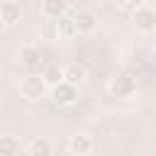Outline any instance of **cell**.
Instances as JSON below:
<instances>
[{
    "instance_id": "obj_1",
    "label": "cell",
    "mask_w": 156,
    "mask_h": 156,
    "mask_svg": "<svg viewBox=\"0 0 156 156\" xmlns=\"http://www.w3.org/2000/svg\"><path fill=\"white\" fill-rule=\"evenodd\" d=\"M78 100V85L68 83V80H61L58 85L51 88V102L58 105V107H68Z\"/></svg>"
},
{
    "instance_id": "obj_2",
    "label": "cell",
    "mask_w": 156,
    "mask_h": 156,
    "mask_svg": "<svg viewBox=\"0 0 156 156\" xmlns=\"http://www.w3.org/2000/svg\"><path fill=\"white\" fill-rule=\"evenodd\" d=\"M110 93L115 98H132L136 93V78L132 73H119L110 80Z\"/></svg>"
},
{
    "instance_id": "obj_3",
    "label": "cell",
    "mask_w": 156,
    "mask_h": 156,
    "mask_svg": "<svg viewBox=\"0 0 156 156\" xmlns=\"http://www.w3.org/2000/svg\"><path fill=\"white\" fill-rule=\"evenodd\" d=\"M20 93H22V98H27V100H39V98H44V93H46V83H44L41 76H27V78H22V83H20Z\"/></svg>"
},
{
    "instance_id": "obj_4",
    "label": "cell",
    "mask_w": 156,
    "mask_h": 156,
    "mask_svg": "<svg viewBox=\"0 0 156 156\" xmlns=\"http://www.w3.org/2000/svg\"><path fill=\"white\" fill-rule=\"evenodd\" d=\"M132 20H134V27H136V32H144V34H149V32H154V29H156V10H154V7H149V5H141V7H136Z\"/></svg>"
},
{
    "instance_id": "obj_5",
    "label": "cell",
    "mask_w": 156,
    "mask_h": 156,
    "mask_svg": "<svg viewBox=\"0 0 156 156\" xmlns=\"http://www.w3.org/2000/svg\"><path fill=\"white\" fill-rule=\"evenodd\" d=\"M68 151H71L73 156H85V154L93 151V139H90L88 134L78 132V134H73V136L68 139Z\"/></svg>"
},
{
    "instance_id": "obj_6",
    "label": "cell",
    "mask_w": 156,
    "mask_h": 156,
    "mask_svg": "<svg viewBox=\"0 0 156 156\" xmlns=\"http://www.w3.org/2000/svg\"><path fill=\"white\" fill-rule=\"evenodd\" d=\"M73 20H76L78 34H90V32L98 27V17H95V12H90V10H78V12L73 15Z\"/></svg>"
},
{
    "instance_id": "obj_7",
    "label": "cell",
    "mask_w": 156,
    "mask_h": 156,
    "mask_svg": "<svg viewBox=\"0 0 156 156\" xmlns=\"http://www.w3.org/2000/svg\"><path fill=\"white\" fill-rule=\"evenodd\" d=\"M0 17L5 20L7 27H15V24H20V20H22V7H20L17 2H12V0H5V2L0 5Z\"/></svg>"
},
{
    "instance_id": "obj_8",
    "label": "cell",
    "mask_w": 156,
    "mask_h": 156,
    "mask_svg": "<svg viewBox=\"0 0 156 156\" xmlns=\"http://www.w3.org/2000/svg\"><path fill=\"white\" fill-rule=\"evenodd\" d=\"M68 12V2L66 0H41V15L49 20H58Z\"/></svg>"
},
{
    "instance_id": "obj_9",
    "label": "cell",
    "mask_w": 156,
    "mask_h": 156,
    "mask_svg": "<svg viewBox=\"0 0 156 156\" xmlns=\"http://www.w3.org/2000/svg\"><path fill=\"white\" fill-rule=\"evenodd\" d=\"M20 63L24 66V68H39V63H41V51L37 49V46H32V44H27V46H22V51H20Z\"/></svg>"
},
{
    "instance_id": "obj_10",
    "label": "cell",
    "mask_w": 156,
    "mask_h": 156,
    "mask_svg": "<svg viewBox=\"0 0 156 156\" xmlns=\"http://www.w3.org/2000/svg\"><path fill=\"white\" fill-rule=\"evenodd\" d=\"M51 154H54V146H51V141L44 139V136L32 139L29 146H27V156H51Z\"/></svg>"
},
{
    "instance_id": "obj_11",
    "label": "cell",
    "mask_w": 156,
    "mask_h": 156,
    "mask_svg": "<svg viewBox=\"0 0 156 156\" xmlns=\"http://www.w3.org/2000/svg\"><path fill=\"white\" fill-rule=\"evenodd\" d=\"M63 80H68V83H73V85H80V83L85 80V66L71 61V63L63 68Z\"/></svg>"
},
{
    "instance_id": "obj_12",
    "label": "cell",
    "mask_w": 156,
    "mask_h": 156,
    "mask_svg": "<svg viewBox=\"0 0 156 156\" xmlns=\"http://www.w3.org/2000/svg\"><path fill=\"white\" fill-rule=\"evenodd\" d=\"M56 24H58V37H61V39H71V37L78 34V29H76V20H73V15H68V12H66L63 17H58Z\"/></svg>"
},
{
    "instance_id": "obj_13",
    "label": "cell",
    "mask_w": 156,
    "mask_h": 156,
    "mask_svg": "<svg viewBox=\"0 0 156 156\" xmlns=\"http://www.w3.org/2000/svg\"><path fill=\"white\" fill-rule=\"evenodd\" d=\"M20 154V139L12 134L0 136V156H17Z\"/></svg>"
},
{
    "instance_id": "obj_14",
    "label": "cell",
    "mask_w": 156,
    "mask_h": 156,
    "mask_svg": "<svg viewBox=\"0 0 156 156\" xmlns=\"http://www.w3.org/2000/svg\"><path fill=\"white\" fill-rule=\"evenodd\" d=\"M41 78H44L46 88H54V85H58V83L63 80V68H58L56 63H51V66H46V68L41 71Z\"/></svg>"
},
{
    "instance_id": "obj_15",
    "label": "cell",
    "mask_w": 156,
    "mask_h": 156,
    "mask_svg": "<svg viewBox=\"0 0 156 156\" xmlns=\"http://www.w3.org/2000/svg\"><path fill=\"white\" fill-rule=\"evenodd\" d=\"M39 34H41L44 39H61V37H58V24H56V20H46V22H41Z\"/></svg>"
},
{
    "instance_id": "obj_16",
    "label": "cell",
    "mask_w": 156,
    "mask_h": 156,
    "mask_svg": "<svg viewBox=\"0 0 156 156\" xmlns=\"http://www.w3.org/2000/svg\"><path fill=\"white\" fill-rule=\"evenodd\" d=\"M119 2V7H124V10H136V7H141V5H146V0H117Z\"/></svg>"
},
{
    "instance_id": "obj_17",
    "label": "cell",
    "mask_w": 156,
    "mask_h": 156,
    "mask_svg": "<svg viewBox=\"0 0 156 156\" xmlns=\"http://www.w3.org/2000/svg\"><path fill=\"white\" fill-rule=\"evenodd\" d=\"M5 29H7V24H5V20H2V17H0V34H2V32H5Z\"/></svg>"
},
{
    "instance_id": "obj_18",
    "label": "cell",
    "mask_w": 156,
    "mask_h": 156,
    "mask_svg": "<svg viewBox=\"0 0 156 156\" xmlns=\"http://www.w3.org/2000/svg\"><path fill=\"white\" fill-rule=\"evenodd\" d=\"M151 63L156 66V46H154V51H151Z\"/></svg>"
}]
</instances>
